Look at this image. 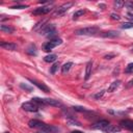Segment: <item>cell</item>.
Instances as JSON below:
<instances>
[{
  "mask_svg": "<svg viewBox=\"0 0 133 133\" xmlns=\"http://www.w3.org/2000/svg\"><path fill=\"white\" fill-rule=\"evenodd\" d=\"M111 19H113V20H119L121 18H119V16L118 15H116V14H111Z\"/></svg>",
  "mask_w": 133,
  "mask_h": 133,
  "instance_id": "obj_33",
  "label": "cell"
},
{
  "mask_svg": "<svg viewBox=\"0 0 133 133\" xmlns=\"http://www.w3.org/2000/svg\"><path fill=\"white\" fill-rule=\"evenodd\" d=\"M75 111H79V112H87L88 111V109H86V108H84V107H82V106H73L72 107Z\"/></svg>",
  "mask_w": 133,
  "mask_h": 133,
  "instance_id": "obj_24",
  "label": "cell"
},
{
  "mask_svg": "<svg viewBox=\"0 0 133 133\" xmlns=\"http://www.w3.org/2000/svg\"><path fill=\"white\" fill-rule=\"evenodd\" d=\"M39 32H41V34H43V35H45V36H47V37H49V38H51V39H53V37H54V36L56 35V33H57L56 28H55V26H54L53 24L45 25V27H44L43 29H41Z\"/></svg>",
  "mask_w": 133,
  "mask_h": 133,
  "instance_id": "obj_2",
  "label": "cell"
},
{
  "mask_svg": "<svg viewBox=\"0 0 133 133\" xmlns=\"http://www.w3.org/2000/svg\"><path fill=\"white\" fill-rule=\"evenodd\" d=\"M121 129H119V127H114V126H112V125H110L104 132H107V133H112V132H118Z\"/></svg>",
  "mask_w": 133,
  "mask_h": 133,
  "instance_id": "obj_20",
  "label": "cell"
},
{
  "mask_svg": "<svg viewBox=\"0 0 133 133\" xmlns=\"http://www.w3.org/2000/svg\"><path fill=\"white\" fill-rule=\"evenodd\" d=\"M31 83H33L35 86H37L42 91H45V92H49L50 91V88L46 85V84H44V83H41V82H37L36 80H33V79H28Z\"/></svg>",
  "mask_w": 133,
  "mask_h": 133,
  "instance_id": "obj_11",
  "label": "cell"
},
{
  "mask_svg": "<svg viewBox=\"0 0 133 133\" xmlns=\"http://www.w3.org/2000/svg\"><path fill=\"white\" fill-rule=\"evenodd\" d=\"M104 92H105V90H101V91L97 92V94L95 95V99H100V98H102L103 95H104Z\"/></svg>",
  "mask_w": 133,
  "mask_h": 133,
  "instance_id": "obj_30",
  "label": "cell"
},
{
  "mask_svg": "<svg viewBox=\"0 0 133 133\" xmlns=\"http://www.w3.org/2000/svg\"><path fill=\"white\" fill-rule=\"evenodd\" d=\"M101 36L103 37H108V38H115L119 36V32L115 31V30H108V31H104L101 33Z\"/></svg>",
  "mask_w": 133,
  "mask_h": 133,
  "instance_id": "obj_10",
  "label": "cell"
},
{
  "mask_svg": "<svg viewBox=\"0 0 133 133\" xmlns=\"http://www.w3.org/2000/svg\"><path fill=\"white\" fill-rule=\"evenodd\" d=\"M115 56V54H113V53H109V54H106L105 56H104V58L105 59H111L112 57H114Z\"/></svg>",
  "mask_w": 133,
  "mask_h": 133,
  "instance_id": "obj_32",
  "label": "cell"
},
{
  "mask_svg": "<svg viewBox=\"0 0 133 133\" xmlns=\"http://www.w3.org/2000/svg\"><path fill=\"white\" fill-rule=\"evenodd\" d=\"M121 28L123 29H129V28H133V23L131 22H126V23H123L121 25Z\"/></svg>",
  "mask_w": 133,
  "mask_h": 133,
  "instance_id": "obj_26",
  "label": "cell"
},
{
  "mask_svg": "<svg viewBox=\"0 0 133 133\" xmlns=\"http://www.w3.org/2000/svg\"><path fill=\"white\" fill-rule=\"evenodd\" d=\"M74 5V3L73 2H66V3H63L62 5H60L58 8H56V10H55V12H54V16H61V15H63L66 10H69L72 6Z\"/></svg>",
  "mask_w": 133,
  "mask_h": 133,
  "instance_id": "obj_6",
  "label": "cell"
},
{
  "mask_svg": "<svg viewBox=\"0 0 133 133\" xmlns=\"http://www.w3.org/2000/svg\"><path fill=\"white\" fill-rule=\"evenodd\" d=\"M56 58H57L56 54H49V55H47V56L44 57V60L46 62H53V61L56 60Z\"/></svg>",
  "mask_w": 133,
  "mask_h": 133,
  "instance_id": "obj_18",
  "label": "cell"
},
{
  "mask_svg": "<svg viewBox=\"0 0 133 133\" xmlns=\"http://www.w3.org/2000/svg\"><path fill=\"white\" fill-rule=\"evenodd\" d=\"M66 123L69 124V125H74V126H81V124H80V122H78V121H76L74 117H71V118H68L66 119Z\"/></svg>",
  "mask_w": 133,
  "mask_h": 133,
  "instance_id": "obj_22",
  "label": "cell"
},
{
  "mask_svg": "<svg viewBox=\"0 0 133 133\" xmlns=\"http://www.w3.org/2000/svg\"><path fill=\"white\" fill-rule=\"evenodd\" d=\"M0 29H1V31L2 32H4V33H12L14 32V28L12 27H10V26H8V25H1L0 26Z\"/></svg>",
  "mask_w": 133,
  "mask_h": 133,
  "instance_id": "obj_16",
  "label": "cell"
},
{
  "mask_svg": "<svg viewBox=\"0 0 133 133\" xmlns=\"http://www.w3.org/2000/svg\"><path fill=\"white\" fill-rule=\"evenodd\" d=\"M28 126L30 128H35V129H39L42 131H45V129L47 128L48 125L43 123V122H41V121H38V119H30L28 122Z\"/></svg>",
  "mask_w": 133,
  "mask_h": 133,
  "instance_id": "obj_5",
  "label": "cell"
},
{
  "mask_svg": "<svg viewBox=\"0 0 133 133\" xmlns=\"http://www.w3.org/2000/svg\"><path fill=\"white\" fill-rule=\"evenodd\" d=\"M125 6L128 10H133V1H126Z\"/></svg>",
  "mask_w": 133,
  "mask_h": 133,
  "instance_id": "obj_29",
  "label": "cell"
},
{
  "mask_svg": "<svg viewBox=\"0 0 133 133\" xmlns=\"http://www.w3.org/2000/svg\"><path fill=\"white\" fill-rule=\"evenodd\" d=\"M32 101L37 105H50L54 107L61 106V103L55 99H41V98H32Z\"/></svg>",
  "mask_w": 133,
  "mask_h": 133,
  "instance_id": "obj_1",
  "label": "cell"
},
{
  "mask_svg": "<svg viewBox=\"0 0 133 133\" xmlns=\"http://www.w3.org/2000/svg\"><path fill=\"white\" fill-rule=\"evenodd\" d=\"M127 18H128L129 20H132V21H133V15H132V14L128 12V14H127Z\"/></svg>",
  "mask_w": 133,
  "mask_h": 133,
  "instance_id": "obj_34",
  "label": "cell"
},
{
  "mask_svg": "<svg viewBox=\"0 0 133 133\" xmlns=\"http://www.w3.org/2000/svg\"><path fill=\"white\" fill-rule=\"evenodd\" d=\"M71 133H83V132H81V131H79V130H75V131H72Z\"/></svg>",
  "mask_w": 133,
  "mask_h": 133,
  "instance_id": "obj_36",
  "label": "cell"
},
{
  "mask_svg": "<svg viewBox=\"0 0 133 133\" xmlns=\"http://www.w3.org/2000/svg\"><path fill=\"white\" fill-rule=\"evenodd\" d=\"M125 73H127V74H133V62L129 63V64L126 66Z\"/></svg>",
  "mask_w": 133,
  "mask_h": 133,
  "instance_id": "obj_25",
  "label": "cell"
},
{
  "mask_svg": "<svg viewBox=\"0 0 133 133\" xmlns=\"http://www.w3.org/2000/svg\"><path fill=\"white\" fill-rule=\"evenodd\" d=\"M119 84H121V81H119V80H116V81L112 82V83L110 84V86L108 87V92H112V91H114V90L119 86Z\"/></svg>",
  "mask_w": 133,
  "mask_h": 133,
  "instance_id": "obj_15",
  "label": "cell"
},
{
  "mask_svg": "<svg viewBox=\"0 0 133 133\" xmlns=\"http://www.w3.org/2000/svg\"><path fill=\"white\" fill-rule=\"evenodd\" d=\"M119 125H121V127H123L125 129L133 131V121L132 119H123L119 122Z\"/></svg>",
  "mask_w": 133,
  "mask_h": 133,
  "instance_id": "obj_12",
  "label": "cell"
},
{
  "mask_svg": "<svg viewBox=\"0 0 133 133\" xmlns=\"http://www.w3.org/2000/svg\"><path fill=\"white\" fill-rule=\"evenodd\" d=\"M91 66H92V62L91 61H88L86 63V68H85V76H84V79L85 80H88L90 75H91Z\"/></svg>",
  "mask_w": 133,
  "mask_h": 133,
  "instance_id": "obj_14",
  "label": "cell"
},
{
  "mask_svg": "<svg viewBox=\"0 0 133 133\" xmlns=\"http://www.w3.org/2000/svg\"><path fill=\"white\" fill-rule=\"evenodd\" d=\"M99 32V28L98 27H84V28H80L75 30V34L76 35H94L96 33Z\"/></svg>",
  "mask_w": 133,
  "mask_h": 133,
  "instance_id": "obj_3",
  "label": "cell"
},
{
  "mask_svg": "<svg viewBox=\"0 0 133 133\" xmlns=\"http://www.w3.org/2000/svg\"><path fill=\"white\" fill-rule=\"evenodd\" d=\"M58 68H59V62H55V63L51 66V69H50L51 74H55V73H56V71L58 70Z\"/></svg>",
  "mask_w": 133,
  "mask_h": 133,
  "instance_id": "obj_27",
  "label": "cell"
},
{
  "mask_svg": "<svg viewBox=\"0 0 133 133\" xmlns=\"http://www.w3.org/2000/svg\"><path fill=\"white\" fill-rule=\"evenodd\" d=\"M51 6L50 5H47V6H42V7H37V8H35L33 11H32V14L33 15H38V16H42V15H46V14H48V12H50L51 11Z\"/></svg>",
  "mask_w": 133,
  "mask_h": 133,
  "instance_id": "obj_9",
  "label": "cell"
},
{
  "mask_svg": "<svg viewBox=\"0 0 133 133\" xmlns=\"http://www.w3.org/2000/svg\"><path fill=\"white\" fill-rule=\"evenodd\" d=\"M133 85V80H131V81H129L128 82V84H127V87H131Z\"/></svg>",
  "mask_w": 133,
  "mask_h": 133,
  "instance_id": "obj_35",
  "label": "cell"
},
{
  "mask_svg": "<svg viewBox=\"0 0 133 133\" xmlns=\"http://www.w3.org/2000/svg\"><path fill=\"white\" fill-rule=\"evenodd\" d=\"M84 14H85V10H84V9H79V10H77V11L74 12V15H73V19L76 20V19H78L79 17L83 16Z\"/></svg>",
  "mask_w": 133,
  "mask_h": 133,
  "instance_id": "obj_21",
  "label": "cell"
},
{
  "mask_svg": "<svg viewBox=\"0 0 133 133\" xmlns=\"http://www.w3.org/2000/svg\"><path fill=\"white\" fill-rule=\"evenodd\" d=\"M22 108L26 111H29V112H36L38 110V105L36 103H34L33 101L25 102V103L22 104Z\"/></svg>",
  "mask_w": 133,
  "mask_h": 133,
  "instance_id": "obj_7",
  "label": "cell"
},
{
  "mask_svg": "<svg viewBox=\"0 0 133 133\" xmlns=\"http://www.w3.org/2000/svg\"><path fill=\"white\" fill-rule=\"evenodd\" d=\"M62 44V39L61 38H53V39H50V42H47L43 45V50L45 52H50L53 48H55L56 46Z\"/></svg>",
  "mask_w": 133,
  "mask_h": 133,
  "instance_id": "obj_4",
  "label": "cell"
},
{
  "mask_svg": "<svg viewBox=\"0 0 133 133\" xmlns=\"http://www.w3.org/2000/svg\"><path fill=\"white\" fill-rule=\"evenodd\" d=\"M72 65H73V62H66V63H64V64L61 66V72H62V74L68 73V72L70 71V69L72 68Z\"/></svg>",
  "mask_w": 133,
  "mask_h": 133,
  "instance_id": "obj_19",
  "label": "cell"
},
{
  "mask_svg": "<svg viewBox=\"0 0 133 133\" xmlns=\"http://www.w3.org/2000/svg\"><path fill=\"white\" fill-rule=\"evenodd\" d=\"M20 87L23 88V89H25V90L28 91V92H30V91L33 90L32 86H29V85H27V84H25V83H21V84H20Z\"/></svg>",
  "mask_w": 133,
  "mask_h": 133,
  "instance_id": "obj_23",
  "label": "cell"
},
{
  "mask_svg": "<svg viewBox=\"0 0 133 133\" xmlns=\"http://www.w3.org/2000/svg\"><path fill=\"white\" fill-rule=\"evenodd\" d=\"M0 46L5 49V50H9V51H15L17 49V45L15 43H8V42H2L0 44Z\"/></svg>",
  "mask_w": 133,
  "mask_h": 133,
  "instance_id": "obj_13",
  "label": "cell"
},
{
  "mask_svg": "<svg viewBox=\"0 0 133 133\" xmlns=\"http://www.w3.org/2000/svg\"><path fill=\"white\" fill-rule=\"evenodd\" d=\"M109 126H110V124H109L108 121H106V119H101V121L95 123L94 126H92V128H94V129H97V130L105 131Z\"/></svg>",
  "mask_w": 133,
  "mask_h": 133,
  "instance_id": "obj_8",
  "label": "cell"
},
{
  "mask_svg": "<svg viewBox=\"0 0 133 133\" xmlns=\"http://www.w3.org/2000/svg\"><path fill=\"white\" fill-rule=\"evenodd\" d=\"M6 133H8V132H6Z\"/></svg>",
  "mask_w": 133,
  "mask_h": 133,
  "instance_id": "obj_39",
  "label": "cell"
},
{
  "mask_svg": "<svg viewBox=\"0 0 133 133\" xmlns=\"http://www.w3.org/2000/svg\"><path fill=\"white\" fill-rule=\"evenodd\" d=\"M124 5H125V2L122 1V0H116V1H114V6H115L116 8H122Z\"/></svg>",
  "mask_w": 133,
  "mask_h": 133,
  "instance_id": "obj_28",
  "label": "cell"
},
{
  "mask_svg": "<svg viewBox=\"0 0 133 133\" xmlns=\"http://www.w3.org/2000/svg\"><path fill=\"white\" fill-rule=\"evenodd\" d=\"M99 6L102 7V8H105V5H104V4H99Z\"/></svg>",
  "mask_w": 133,
  "mask_h": 133,
  "instance_id": "obj_37",
  "label": "cell"
},
{
  "mask_svg": "<svg viewBox=\"0 0 133 133\" xmlns=\"http://www.w3.org/2000/svg\"><path fill=\"white\" fill-rule=\"evenodd\" d=\"M26 52H27L29 55H36V54H37V52H36V47H35L34 45H30V46L27 48Z\"/></svg>",
  "mask_w": 133,
  "mask_h": 133,
  "instance_id": "obj_17",
  "label": "cell"
},
{
  "mask_svg": "<svg viewBox=\"0 0 133 133\" xmlns=\"http://www.w3.org/2000/svg\"><path fill=\"white\" fill-rule=\"evenodd\" d=\"M27 5H15L12 6L11 8H16V9H23V8H26Z\"/></svg>",
  "mask_w": 133,
  "mask_h": 133,
  "instance_id": "obj_31",
  "label": "cell"
},
{
  "mask_svg": "<svg viewBox=\"0 0 133 133\" xmlns=\"http://www.w3.org/2000/svg\"><path fill=\"white\" fill-rule=\"evenodd\" d=\"M131 51H132V52H133V47H132V49H131Z\"/></svg>",
  "mask_w": 133,
  "mask_h": 133,
  "instance_id": "obj_38",
  "label": "cell"
}]
</instances>
